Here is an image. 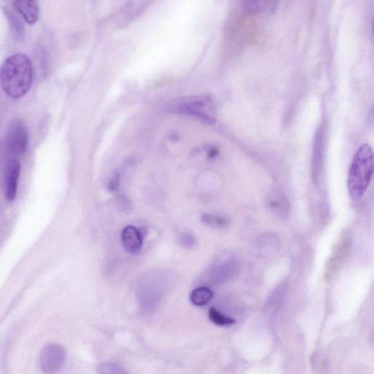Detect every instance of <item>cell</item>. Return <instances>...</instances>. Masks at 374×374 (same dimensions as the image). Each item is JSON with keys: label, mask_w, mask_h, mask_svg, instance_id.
<instances>
[{"label": "cell", "mask_w": 374, "mask_h": 374, "mask_svg": "<svg viewBox=\"0 0 374 374\" xmlns=\"http://www.w3.org/2000/svg\"><path fill=\"white\" fill-rule=\"evenodd\" d=\"M6 12L12 26V28L16 32L17 36H22L24 28L21 22L10 10H6Z\"/></svg>", "instance_id": "4fadbf2b"}, {"label": "cell", "mask_w": 374, "mask_h": 374, "mask_svg": "<svg viewBox=\"0 0 374 374\" xmlns=\"http://www.w3.org/2000/svg\"><path fill=\"white\" fill-rule=\"evenodd\" d=\"M210 320L218 326H229L235 324V320L223 315L215 308H211L209 312Z\"/></svg>", "instance_id": "30bf717a"}, {"label": "cell", "mask_w": 374, "mask_h": 374, "mask_svg": "<svg viewBox=\"0 0 374 374\" xmlns=\"http://www.w3.org/2000/svg\"><path fill=\"white\" fill-rule=\"evenodd\" d=\"M15 10L29 24H34L39 17V7L36 1H17L12 3Z\"/></svg>", "instance_id": "ba28073f"}, {"label": "cell", "mask_w": 374, "mask_h": 374, "mask_svg": "<svg viewBox=\"0 0 374 374\" xmlns=\"http://www.w3.org/2000/svg\"><path fill=\"white\" fill-rule=\"evenodd\" d=\"M171 111L191 115L208 123L216 122V106L212 98L206 95L180 98L171 103Z\"/></svg>", "instance_id": "3957f363"}, {"label": "cell", "mask_w": 374, "mask_h": 374, "mask_svg": "<svg viewBox=\"0 0 374 374\" xmlns=\"http://www.w3.org/2000/svg\"><path fill=\"white\" fill-rule=\"evenodd\" d=\"M144 235L134 226L126 227L122 234V243L124 249L131 254L138 253L143 246Z\"/></svg>", "instance_id": "52a82bcc"}, {"label": "cell", "mask_w": 374, "mask_h": 374, "mask_svg": "<svg viewBox=\"0 0 374 374\" xmlns=\"http://www.w3.org/2000/svg\"><path fill=\"white\" fill-rule=\"evenodd\" d=\"M180 243L186 249L194 247L196 244V239L194 236L191 234H184L180 237Z\"/></svg>", "instance_id": "9a60e30c"}, {"label": "cell", "mask_w": 374, "mask_h": 374, "mask_svg": "<svg viewBox=\"0 0 374 374\" xmlns=\"http://www.w3.org/2000/svg\"><path fill=\"white\" fill-rule=\"evenodd\" d=\"M32 78L31 60L23 54L10 56L0 69V83L6 94L11 98L19 99L27 94Z\"/></svg>", "instance_id": "6da1fadb"}, {"label": "cell", "mask_w": 374, "mask_h": 374, "mask_svg": "<svg viewBox=\"0 0 374 374\" xmlns=\"http://www.w3.org/2000/svg\"><path fill=\"white\" fill-rule=\"evenodd\" d=\"M201 218L203 223L214 227L224 228L229 224L228 219L221 216L203 214Z\"/></svg>", "instance_id": "8fae6325"}, {"label": "cell", "mask_w": 374, "mask_h": 374, "mask_svg": "<svg viewBox=\"0 0 374 374\" xmlns=\"http://www.w3.org/2000/svg\"><path fill=\"white\" fill-rule=\"evenodd\" d=\"M120 185V175L118 172H114L111 176L107 183V189L110 191H117Z\"/></svg>", "instance_id": "2e32d148"}, {"label": "cell", "mask_w": 374, "mask_h": 374, "mask_svg": "<svg viewBox=\"0 0 374 374\" xmlns=\"http://www.w3.org/2000/svg\"><path fill=\"white\" fill-rule=\"evenodd\" d=\"M244 8L250 12H259L267 8L268 2L265 1H246L244 2Z\"/></svg>", "instance_id": "5bb4252c"}, {"label": "cell", "mask_w": 374, "mask_h": 374, "mask_svg": "<svg viewBox=\"0 0 374 374\" xmlns=\"http://www.w3.org/2000/svg\"><path fill=\"white\" fill-rule=\"evenodd\" d=\"M213 292L205 287L198 288L193 290L190 294L191 302L197 306L208 304L213 298Z\"/></svg>", "instance_id": "9c48e42d"}, {"label": "cell", "mask_w": 374, "mask_h": 374, "mask_svg": "<svg viewBox=\"0 0 374 374\" xmlns=\"http://www.w3.org/2000/svg\"><path fill=\"white\" fill-rule=\"evenodd\" d=\"M66 359V353L64 348L57 344L46 345L41 351L40 365L46 374H53L59 371Z\"/></svg>", "instance_id": "5b68a950"}, {"label": "cell", "mask_w": 374, "mask_h": 374, "mask_svg": "<svg viewBox=\"0 0 374 374\" xmlns=\"http://www.w3.org/2000/svg\"><path fill=\"white\" fill-rule=\"evenodd\" d=\"M20 174V162L17 160H11L8 165L6 179V197L8 201L16 199Z\"/></svg>", "instance_id": "8992f818"}, {"label": "cell", "mask_w": 374, "mask_h": 374, "mask_svg": "<svg viewBox=\"0 0 374 374\" xmlns=\"http://www.w3.org/2000/svg\"><path fill=\"white\" fill-rule=\"evenodd\" d=\"M99 371L100 374H127L122 367L113 363L102 364Z\"/></svg>", "instance_id": "7c38bea8"}, {"label": "cell", "mask_w": 374, "mask_h": 374, "mask_svg": "<svg viewBox=\"0 0 374 374\" xmlns=\"http://www.w3.org/2000/svg\"><path fill=\"white\" fill-rule=\"evenodd\" d=\"M6 144L9 151L14 156H21L27 151L29 134L22 122L16 120L10 124L6 135Z\"/></svg>", "instance_id": "277c9868"}, {"label": "cell", "mask_w": 374, "mask_h": 374, "mask_svg": "<svg viewBox=\"0 0 374 374\" xmlns=\"http://www.w3.org/2000/svg\"><path fill=\"white\" fill-rule=\"evenodd\" d=\"M373 174V153L368 144L361 146L355 153L348 178V191L353 200L365 194Z\"/></svg>", "instance_id": "7a4b0ae2"}]
</instances>
